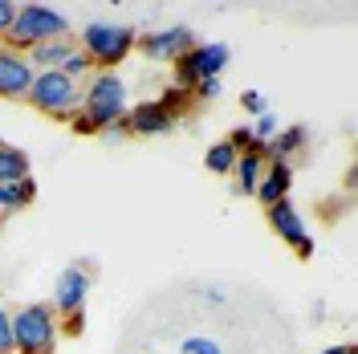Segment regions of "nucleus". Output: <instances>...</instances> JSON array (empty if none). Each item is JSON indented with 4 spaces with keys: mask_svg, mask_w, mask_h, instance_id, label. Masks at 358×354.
I'll return each mask as SVG.
<instances>
[{
    "mask_svg": "<svg viewBox=\"0 0 358 354\" xmlns=\"http://www.w3.org/2000/svg\"><path fill=\"white\" fill-rule=\"evenodd\" d=\"M33 176V159L29 151L13 147V143H0V183H17V179Z\"/></svg>",
    "mask_w": 358,
    "mask_h": 354,
    "instance_id": "2eb2a0df",
    "label": "nucleus"
},
{
    "mask_svg": "<svg viewBox=\"0 0 358 354\" xmlns=\"http://www.w3.org/2000/svg\"><path fill=\"white\" fill-rule=\"evenodd\" d=\"M192 45H196V33L183 29V24H171V29L143 33V37L134 41V49H138L143 57H151V62H176V57H183Z\"/></svg>",
    "mask_w": 358,
    "mask_h": 354,
    "instance_id": "1a4fd4ad",
    "label": "nucleus"
},
{
    "mask_svg": "<svg viewBox=\"0 0 358 354\" xmlns=\"http://www.w3.org/2000/svg\"><path fill=\"white\" fill-rule=\"evenodd\" d=\"M192 94H196V102H212V98H220V78H208V82H200V86L192 90Z\"/></svg>",
    "mask_w": 358,
    "mask_h": 354,
    "instance_id": "cd10ccee",
    "label": "nucleus"
},
{
    "mask_svg": "<svg viewBox=\"0 0 358 354\" xmlns=\"http://www.w3.org/2000/svg\"><path fill=\"white\" fill-rule=\"evenodd\" d=\"M342 216V199H326L322 204V220H338Z\"/></svg>",
    "mask_w": 358,
    "mask_h": 354,
    "instance_id": "c756f323",
    "label": "nucleus"
},
{
    "mask_svg": "<svg viewBox=\"0 0 358 354\" xmlns=\"http://www.w3.org/2000/svg\"><path fill=\"white\" fill-rule=\"evenodd\" d=\"M265 220H268V228H273V232H277V236L289 244L297 257H301V261H310V257H313L317 241L310 236V228H306V216L297 212V204H293V199H281V204L265 208Z\"/></svg>",
    "mask_w": 358,
    "mask_h": 354,
    "instance_id": "0eeeda50",
    "label": "nucleus"
},
{
    "mask_svg": "<svg viewBox=\"0 0 358 354\" xmlns=\"http://www.w3.org/2000/svg\"><path fill=\"white\" fill-rule=\"evenodd\" d=\"M241 106H245L252 118H261V114L268 111V98L261 94V90H245V94H241Z\"/></svg>",
    "mask_w": 358,
    "mask_h": 354,
    "instance_id": "393cba45",
    "label": "nucleus"
},
{
    "mask_svg": "<svg viewBox=\"0 0 358 354\" xmlns=\"http://www.w3.org/2000/svg\"><path fill=\"white\" fill-rule=\"evenodd\" d=\"M155 102L163 106V114H167L171 122H179L183 114L196 111V94H192V90H179V86H163V94H159Z\"/></svg>",
    "mask_w": 358,
    "mask_h": 354,
    "instance_id": "a211bd4d",
    "label": "nucleus"
},
{
    "mask_svg": "<svg viewBox=\"0 0 358 354\" xmlns=\"http://www.w3.org/2000/svg\"><path fill=\"white\" fill-rule=\"evenodd\" d=\"M265 155H257V151H248V155H236V167H232V176H236V192L241 196H252L257 192V183L265 176Z\"/></svg>",
    "mask_w": 358,
    "mask_h": 354,
    "instance_id": "dca6fc26",
    "label": "nucleus"
},
{
    "mask_svg": "<svg viewBox=\"0 0 358 354\" xmlns=\"http://www.w3.org/2000/svg\"><path fill=\"white\" fill-rule=\"evenodd\" d=\"M62 37H69V17L66 13L53 8V4L29 0V4H17V21H13L8 37H4V49L29 53V49H37V45L62 41Z\"/></svg>",
    "mask_w": 358,
    "mask_h": 354,
    "instance_id": "f257e3e1",
    "label": "nucleus"
},
{
    "mask_svg": "<svg viewBox=\"0 0 358 354\" xmlns=\"http://www.w3.org/2000/svg\"><path fill=\"white\" fill-rule=\"evenodd\" d=\"M134 33L131 24H114V21H90L78 37V49L90 57L94 69H118L127 57L134 53Z\"/></svg>",
    "mask_w": 358,
    "mask_h": 354,
    "instance_id": "f03ea898",
    "label": "nucleus"
},
{
    "mask_svg": "<svg viewBox=\"0 0 358 354\" xmlns=\"http://www.w3.org/2000/svg\"><path fill=\"white\" fill-rule=\"evenodd\" d=\"M289 187H293V163L285 159H268L265 163V176L257 183V204L261 208H273V204H281V199H289Z\"/></svg>",
    "mask_w": 358,
    "mask_h": 354,
    "instance_id": "f8f14e48",
    "label": "nucleus"
},
{
    "mask_svg": "<svg viewBox=\"0 0 358 354\" xmlns=\"http://www.w3.org/2000/svg\"><path fill=\"white\" fill-rule=\"evenodd\" d=\"M82 111L102 131L110 122H122V114L131 111V94H127V82L118 78V69H94L82 82Z\"/></svg>",
    "mask_w": 358,
    "mask_h": 354,
    "instance_id": "7ed1b4c3",
    "label": "nucleus"
},
{
    "mask_svg": "<svg viewBox=\"0 0 358 354\" xmlns=\"http://www.w3.org/2000/svg\"><path fill=\"white\" fill-rule=\"evenodd\" d=\"M179 351H183V354H224L216 338H200V334L183 338V342H179Z\"/></svg>",
    "mask_w": 358,
    "mask_h": 354,
    "instance_id": "412c9836",
    "label": "nucleus"
},
{
    "mask_svg": "<svg viewBox=\"0 0 358 354\" xmlns=\"http://www.w3.org/2000/svg\"><path fill=\"white\" fill-rule=\"evenodd\" d=\"M248 131H252V139H257V143H268V139H273V134L281 131V127H277L273 111H265L261 118H257V122H252V127H248Z\"/></svg>",
    "mask_w": 358,
    "mask_h": 354,
    "instance_id": "5701e85b",
    "label": "nucleus"
},
{
    "mask_svg": "<svg viewBox=\"0 0 358 354\" xmlns=\"http://www.w3.org/2000/svg\"><path fill=\"white\" fill-rule=\"evenodd\" d=\"M306 139H310V131H306L301 122H297V127H281V131L268 139V159H285V163H289V159L306 147Z\"/></svg>",
    "mask_w": 358,
    "mask_h": 354,
    "instance_id": "f3484780",
    "label": "nucleus"
},
{
    "mask_svg": "<svg viewBox=\"0 0 358 354\" xmlns=\"http://www.w3.org/2000/svg\"><path fill=\"white\" fill-rule=\"evenodd\" d=\"M122 122H127V131L134 134H143V139H159V134H171V118L163 114V106H159L155 98H147V102H134L131 111L122 114Z\"/></svg>",
    "mask_w": 358,
    "mask_h": 354,
    "instance_id": "9b49d317",
    "label": "nucleus"
},
{
    "mask_svg": "<svg viewBox=\"0 0 358 354\" xmlns=\"http://www.w3.org/2000/svg\"><path fill=\"white\" fill-rule=\"evenodd\" d=\"M62 73H66L69 82H82V78L94 73V66H90V57L82 53V49H73V53L66 57V66H62Z\"/></svg>",
    "mask_w": 358,
    "mask_h": 354,
    "instance_id": "aec40b11",
    "label": "nucleus"
},
{
    "mask_svg": "<svg viewBox=\"0 0 358 354\" xmlns=\"http://www.w3.org/2000/svg\"><path fill=\"white\" fill-rule=\"evenodd\" d=\"M203 163H208V171H212V176H232V167H236V151L220 139V143H212V147H208Z\"/></svg>",
    "mask_w": 358,
    "mask_h": 354,
    "instance_id": "6ab92c4d",
    "label": "nucleus"
},
{
    "mask_svg": "<svg viewBox=\"0 0 358 354\" xmlns=\"http://www.w3.org/2000/svg\"><path fill=\"white\" fill-rule=\"evenodd\" d=\"M13 21H17V4H13V0H0V41L8 37Z\"/></svg>",
    "mask_w": 358,
    "mask_h": 354,
    "instance_id": "bb28decb",
    "label": "nucleus"
},
{
    "mask_svg": "<svg viewBox=\"0 0 358 354\" xmlns=\"http://www.w3.org/2000/svg\"><path fill=\"white\" fill-rule=\"evenodd\" d=\"M0 228H4V216H0Z\"/></svg>",
    "mask_w": 358,
    "mask_h": 354,
    "instance_id": "2f4dec72",
    "label": "nucleus"
},
{
    "mask_svg": "<svg viewBox=\"0 0 358 354\" xmlns=\"http://www.w3.org/2000/svg\"><path fill=\"white\" fill-rule=\"evenodd\" d=\"M322 354H358V346L355 342H334V346H326Z\"/></svg>",
    "mask_w": 358,
    "mask_h": 354,
    "instance_id": "7c9ffc66",
    "label": "nucleus"
},
{
    "mask_svg": "<svg viewBox=\"0 0 358 354\" xmlns=\"http://www.w3.org/2000/svg\"><path fill=\"white\" fill-rule=\"evenodd\" d=\"M24 102H29L33 111L57 118V122H69L73 114L82 111V82H69L62 69H41V73L33 78V90H29Z\"/></svg>",
    "mask_w": 358,
    "mask_h": 354,
    "instance_id": "39448f33",
    "label": "nucleus"
},
{
    "mask_svg": "<svg viewBox=\"0 0 358 354\" xmlns=\"http://www.w3.org/2000/svg\"><path fill=\"white\" fill-rule=\"evenodd\" d=\"M57 330H62V338H82V334H86V313H69V318H57Z\"/></svg>",
    "mask_w": 358,
    "mask_h": 354,
    "instance_id": "b1692460",
    "label": "nucleus"
},
{
    "mask_svg": "<svg viewBox=\"0 0 358 354\" xmlns=\"http://www.w3.org/2000/svg\"><path fill=\"white\" fill-rule=\"evenodd\" d=\"M102 139H114V143H118V139H131V131H127V122H110V127L102 131Z\"/></svg>",
    "mask_w": 358,
    "mask_h": 354,
    "instance_id": "c85d7f7f",
    "label": "nucleus"
},
{
    "mask_svg": "<svg viewBox=\"0 0 358 354\" xmlns=\"http://www.w3.org/2000/svg\"><path fill=\"white\" fill-rule=\"evenodd\" d=\"M0 354H17V342H13V310L0 306Z\"/></svg>",
    "mask_w": 358,
    "mask_h": 354,
    "instance_id": "4be33fe9",
    "label": "nucleus"
},
{
    "mask_svg": "<svg viewBox=\"0 0 358 354\" xmlns=\"http://www.w3.org/2000/svg\"><path fill=\"white\" fill-rule=\"evenodd\" d=\"M69 131H73V134H102V127H98L86 111H78L73 118H69Z\"/></svg>",
    "mask_w": 358,
    "mask_h": 354,
    "instance_id": "a878e982",
    "label": "nucleus"
},
{
    "mask_svg": "<svg viewBox=\"0 0 358 354\" xmlns=\"http://www.w3.org/2000/svg\"><path fill=\"white\" fill-rule=\"evenodd\" d=\"M90 285H94V273L90 265H69L57 273V285H53V313L57 318H69V313H86V297Z\"/></svg>",
    "mask_w": 358,
    "mask_h": 354,
    "instance_id": "6e6552de",
    "label": "nucleus"
},
{
    "mask_svg": "<svg viewBox=\"0 0 358 354\" xmlns=\"http://www.w3.org/2000/svg\"><path fill=\"white\" fill-rule=\"evenodd\" d=\"M13 342L17 354H57L62 330H57V313L45 302H29L13 310Z\"/></svg>",
    "mask_w": 358,
    "mask_h": 354,
    "instance_id": "20e7f679",
    "label": "nucleus"
},
{
    "mask_svg": "<svg viewBox=\"0 0 358 354\" xmlns=\"http://www.w3.org/2000/svg\"><path fill=\"white\" fill-rule=\"evenodd\" d=\"M37 204V179H17V183H0V216H13Z\"/></svg>",
    "mask_w": 358,
    "mask_h": 354,
    "instance_id": "ddd939ff",
    "label": "nucleus"
},
{
    "mask_svg": "<svg viewBox=\"0 0 358 354\" xmlns=\"http://www.w3.org/2000/svg\"><path fill=\"white\" fill-rule=\"evenodd\" d=\"M73 49H78V41H73V37H62V41H45V45H37V49H29L24 57H29V66L41 73V69H62Z\"/></svg>",
    "mask_w": 358,
    "mask_h": 354,
    "instance_id": "4468645a",
    "label": "nucleus"
},
{
    "mask_svg": "<svg viewBox=\"0 0 358 354\" xmlns=\"http://www.w3.org/2000/svg\"><path fill=\"white\" fill-rule=\"evenodd\" d=\"M228 62H232V49L224 41H196L183 57L171 62V69H176V82H171V86L196 90L200 82H208V78H220L224 69H228Z\"/></svg>",
    "mask_w": 358,
    "mask_h": 354,
    "instance_id": "423d86ee",
    "label": "nucleus"
},
{
    "mask_svg": "<svg viewBox=\"0 0 358 354\" xmlns=\"http://www.w3.org/2000/svg\"><path fill=\"white\" fill-rule=\"evenodd\" d=\"M33 78H37V69L29 66V57L0 45V98L4 102H24L29 90H33Z\"/></svg>",
    "mask_w": 358,
    "mask_h": 354,
    "instance_id": "9d476101",
    "label": "nucleus"
}]
</instances>
